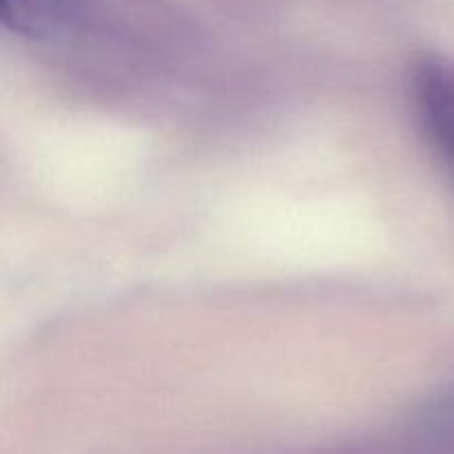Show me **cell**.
Listing matches in <instances>:
<instances>
[{
    "label": "cell",
    "instance_id": "cell-2",
    "mask_svg": "<svg viewBox=\"0 0 454 454\" xmlns=\"http://www.w3.org/2000/svg\"><path fill=\"white\" fill-rule=\"evenodd\" d=\"M80 0H0V18L9 31L34 40H53L82 20Z\"/></svg>",
    "mask_w": 454,
    "mask_h": 454
},
{
    "label": "cell",
    "instance_id": "cell-3",
    "mask_svg": "<svg viewBox=\"0 0 454 454\" xmlns=\"http://www.w3.org/2000/svg\"><path fill=\"white\" fill-rule=\"evenodd\" d=\"M419 424L430 437L454 442V390L430 403L421 415Z\"/></svg>",
    "mask_w": 454,
    "mask_h": 454
},
{
    "label": "cell",
    "instance_id": "cell-1",
    "mask_svg": "<svg viewBox=\"0 0 454 454\" xmlns=\"http://www.w3.org/2000/svg\"><path fill=\"white\" fill-rule=\"evenodd\" d=\"M412 100L426 137L454 168V60L439 53L421 58L412 71Z\"/></svg>",
    "mask_w": 454,
    "mask_h": 454
}]
</instances>
